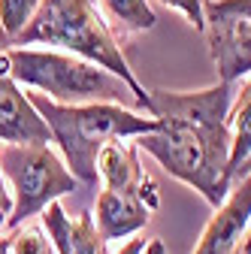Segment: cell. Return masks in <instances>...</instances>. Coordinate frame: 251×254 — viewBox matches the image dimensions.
Listing matches in <instances>:
<instances>
[{
    "mask_svg": "<svg viewBox=\"0 0 251 254\" xmlns=\"http://www.w3.org/2000/svg\"><path fill=\"white\" fill-rule=\"evenodd\" d=\"M9 49H30V46H52L58 52H70L91 64L103 67L106 73L118 76L130 88L136 109H145L151 118L148 91L139 85L136 73L130 70L127 58L121 52V43L97 0H43L34 18L18 37L6 40Z\"/></svg>",
    "mask_w": 251,
    "mask_h": 254,
    "instance_id": "1",
    "label": "cell"
},
{
    "mask_svg": "<svg viewBox=\"0 0 251 254\" xmlns=\"http://www.w3.org/2000/svg\"><path fill=\"white\" fill-rule=\"evenodd\" d=\"M34 109L52 130V142H58L67 170L85 188H97V154L112 139H136L145 133H158L161 121L145 118L142 112L121 103H85V106H61L46 94H27Z\"/></svg>",
    "mask_w": 251,
    "mask_h": 254,
    "instance_id": "2",
    "label": "cell"
},
{
    "mask_svg": "<svg viewBox=\"0 0 251 254\" xmlns=\"http://www.w3.org/2000/svg\"><path fill=\"white\" fill-rule=\"evenodd\" d=\"M139 151L151 154L173 179L194 188L197 194L218 209L230 188V124H185L161 121L158 133L133 139Z\"/></svg>",
    "mask_w": 251,
    "mask_h": 254,
    "instance_id": "3",
    "label": "cell"
},
{
    "mask_svg": "<svg viewBox=\"0 0 251 254\" xmlns=\"http://www.w3.org/2000/svg\"><path fill=\"white\" fill-rule=\"evenodd\" d=\"M9 73L18 85L46 94L61 106H85V103H121L136 106L130 88L118 76L85 58L58 49H6Z\"/></svg>",
    "mask_w": 251,
    "mask_h": 254,
    "instance_id": "4",
    "label": "cell"
},
{
    "mask_svg": "<svg viewBox=\"0 0 251 254\" xmlns=\"http://www.w3.org/2000/svg\"><path fill=\"white\" fill-rule=\"evenodd\" d=\"M0 173L12 194L9 230L43 215L55 200L79 190V179L52 145H0Z\"/></svg>",
    "mask_w": 251,
    "mask_h": 254,
    "instance_id": "5",
    "label": "cell"
},
{
    "mask_svg": "<svg viewBox=\"0 0 251 254\" xmlns=\"http://www.w3.org/2000/svg\"><path fill=\"white\" fill-rule=\"evenodd\" d=\"M151 118L185 121V124H230V106L236 100V85L218 82L203 91H148Z\"/></svg>",
    "mask_w": 251,
    "mask_h": 254,
    "instance_id": "6",
    "label": "cell"
},
{
    "mask_svg": "<svg viewBox=\"0 0 251 254\" xmlns=\"http://www.w3.org/2000/svg\"><path fill=\"white\" fill-rule=\"evenodd\" d=\"M206 12V43L218 82L236 85L251 73V12Z\"/></svg>",
    "mask_w": 251,
    "mask_h": 254,
    "instance_id": "7",
    "label": "cell"
},
{
    "mask_svg": "<svg viewBox=\"0 0 251 254\" xmlns=\"http://www.w3.org/2000/svg\"><path fill=\"white\" fill-rule=\"evenodd\" d=\"M52 130L30 97L9 73L6 49H0V145H49Z\"/></svg>",
    "mask_w": 251,
    "mask_h": 254,
    "instance_id": "8",
    "label": "cell"
},
{
    "mask_svg": "<svg viewBox=\"0 0 251 254\" xmlns=\"http://www.w3.org/2000/svg\"><path fill=\"white\" fill-rule=\"evenodd\" d=\"M97 176L100 185L109 190H130L145 200L151 212L161 209V188L154 182L142 161H139V148L133 139H112L100 148L97 154Z\"/></svg>",
    "mask_w": 251,
    "mask_h": 254,
    "instance_id": "9",
    "label": "cell"
},
{
    "mask_svg": "<svg viewBox=\"0 0 251 254\" xmlns=\"http://www.w3.org/2000/svg\"><path fill=\"white\" fill-rule=\"evenodd\" d=\"M248 224H251V176L239 179L230 188L227 200L215 209L191 254H236Z\"/></svg>",
    "mask_w": 251,
    "mask_h": 254,
    "instance_id": "10",
    "label": "cell"
},
{
    "mask_svg": "<svg viewBox=\"0 0 251 254\" xmlns=\"http://www.w3.org/2000/svg\"><path fill=\"white\" fill-rule=\"evenodd\" d=\"M40 224L49 233L55 254H106V239L97 230L94 212H79V218H70L61 200H55L40 215Z\"/></svg>",
    "mask_w": 251,
    "mask_h": 254,
    "instance_id": "11",
    "label": "cell"
},
{
    "mask_svg": "<svg viewBox=\"0 0 251 254\" xmlns=\"http://www.w3.org/2000/svg\"><path fill=\"white\" fill-rule=\"evenodd\" d=\"M151 215L154 212L145 206V200L139 194H130V190L100 188L97 203H94V221H97V230L106 242L136 236L151 221Z\"/></svg>",
    "mask_w": 251,
    "mask_h": 254,
    "instance_id": "12",
    "label": "cell"
},
{
    "mask_svg": "<svg viewBox=\"0 0 251 254\" xmlns=\"http://www.w3.org/2000/svg\"><path fill=\"white\" fill-rule=\"evenodd\" d=\"M230 179L233 170L251 154V79L242 85L230 106Z\"/></svg>",
    "mask_w": 251,
    "mask_h": 254,
    "instance_id": "13",
    "label": "cell"
},
{
    "mask_svg": "<svg viewBox=\"0 0 251 254\" xmlns=\"http://www.w3.org/2000/svg\"><path fill=\"white\" fill-rule=\"evenodd\" d=\"M100 3L115 21V27L124 34H145L158 24V15L148 0H100Z\"/></svg>",
    "mask_w": 251,
    "mask_h": 254,
    "instance_id": "14",
    "label": "cell"
},
{
    "mask_svg": "<svg viewBox=\"0 0 251 254\" xmlns=\"http://www.w3.org/2000/svg\"><path fill=\"white\" fill-rule=\"evenodd\" d=\"M40 3L43 0H0V34H3V40L18 37L40 9Z\"/></svg>",
    "mask_w": 251,
    "mask_h": 254,
    "instance_id": "15",
    "label": "cell"
},
{
    "mask_svg": "<svg viewBox=\"0 0 251 254\" xmlns=\"http://www.w3.org/2000/svg\"><path fill=\"white\" fill-rule=\"evenodd\" d=\"M9 254H55L43 224H21L9 233Z\"/></svg>",
    "mask_w": 251,
    "mask_h": 254,
    "instance_id": "16",
    "label": "cell"
},
{
    "mask_svg": "<svg viewBox=\"0 0 251 254\" xmlns=\"http://www.w3.org/2000/svg\"><path fill=\"white\" fill-rule=\"evenodd\" d=\"M164 6L179 9L188 21H191L194 30H206V12H203V0H161Z\"/></svg>",
    "mask_w": 251,
    "mask_h": 254,
    "instance_id": "17",
    "label": "cell"
},
{
    "mask_svg": "<svg viewBox=\"0 0 251 254\" xmlns=\"http://www.w3.org/2000/svg\"><path fill=\"white\" fill-rule=\"evenodd\" d=\"M209 12H251V0H203Z\"/></svg>",
    "mask_w": 251,
    "mask_h": 254,
    "instance_id": "18",
    "label": "cell"
},
{
    "mask_svg": "<svg viewBox=\"0 0 251 254\" xmlns=\"http://www.w3.org/2000/svg\"><path fill=\"white\" fill-rule=\"evenodd\" d=\"M9 215H12V194H9V188L3 182V173H0V230H6Z\"/></svg>",
    "mask_w": 251,
    "mask_h": 254,
    "instance_id": "19",
    "label": "cell"
},
{
    "mask_svg": "<svg viewBox=\"0 0 251 254\" xmlns=\"http://www.w3.org/2000/svg\"><path fill=\"white\" fill-rule=\"evenodd\" d=\"M148 242H151V239H142V236H133L130 242H124V245L118 248V254H145V248H148Z\"/></svg>",
    "mask_w": 251,
    "mask_h": 254,
    "instance_id": "20",
    "label": "cell"
},
{
    "mask_svg": "<svg viewBox=\"0 0 251 254\" xmlns=\"http://www.w3.org/2000/svg\"><path fill=\"white\" fill-rule=\"evenodd\" d=\"M245 176H251V154H248L245 161H242V164H239V167L233 170V185H236L239 179H245Z\"/></svg>",
    "mask_w": 251,
    "mask_h": 254,
    "instance_id": "21",
    "label": "cell"
},
{
    "mask_svg": "<svg viewBox=\"0 0 251 254\" xmlns=\"http://www.w3.org/2000/svg\"><path fill=\"white\" fill-rule=\"evenodd\" d=\"M145 254H167L164 239H151V242H148V248H145Z\"/></svg>",
    "mask_w": 251,
    "mask_h": 254,
    "instance_id": "22",
    "label": "cell"
},
{
    "mask_svg": "<svg viewBox=\"0 0 251 254\" xmlns=\"http://www.w3.org/2000/svg\"><path fill=\"white\" fill-rule=\"evenodd\" d=\"M236 254H251V224H248V230H245L242 245H239V251H236Z\"/></svg>",
    "mask_w": 251,
    "mask_h": 254,
    "instance_id": "23",
    "label": "cell"
},
{
    "mask_svg": "<svg viewBox=\"0 0 251 254\" xmlns=\"http://www.w3.org/2000/svg\"><path fill=\"white\" fill-rule=\"evenodd\" d=\"M0 254H9V236L0 239Z\"/></svg>",
    "mask_w": 251,
    "mask_h": 254,
    "instance_id": "24",
    "label": "cell"
}]
</instances>
